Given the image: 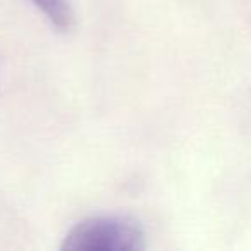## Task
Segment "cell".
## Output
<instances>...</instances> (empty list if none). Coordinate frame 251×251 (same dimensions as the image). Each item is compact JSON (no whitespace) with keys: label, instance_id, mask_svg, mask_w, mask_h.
I'll return each instance as SVG.
<instances>
[{"label":"cell","instance_id":"cell-1","mask_svg":"<svg viewBox=\"0 0 251 251\" xmlns=\"http://www.w3.org/2000/svg\"><path fill=\"white\" fill-rule=\"evenodd\" d=\"M145 232L131 217L98 215L76 224L62 241V251H141Z\"/></svg>","mask_w":251,"mask_h":251},{"label":"cell","instance_id":"cell-2","mask_svg":"<svg viewBox=\"0 0 251 251\" xmlns=\"http://www.w3.org/2000/svg\"><path fill=\"white\" fill-rule=\"evenodd\" d=\"M45 14L50 25L60 33H69L74 28V11L69 0H31Z\"/></svg>","mask_w":251,"mask_h":251}]
</instances>
